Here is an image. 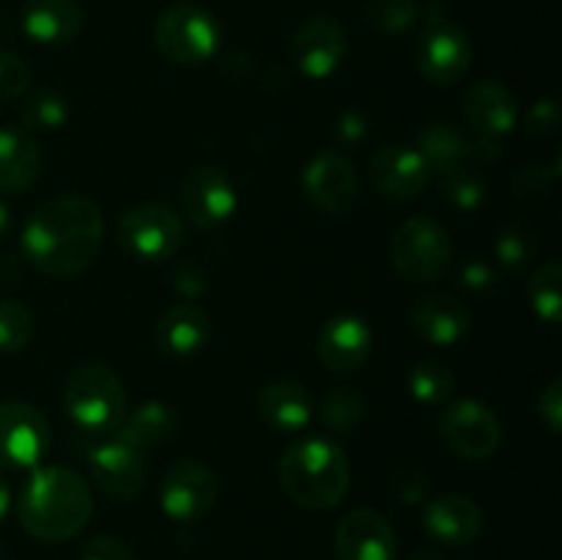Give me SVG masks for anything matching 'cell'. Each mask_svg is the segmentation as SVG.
<instances>
[{
    "mask_svg": "<svg viewBox=\"0 0 562 560\" xmlns=\"http://www.w3.org/2000/svg\"><path fill=\"white\" fill-rule=\"evenodd\" d=\"M220 494L217 475L203 461H176L159 486V505L176 522H198L214 508Z\"/></svg>",
    "mask_w": 562,
    "mask_h": 560,
    "instance_id": "11",
    "label": "cell"
},
{
    "mask_svg": "<svg viewBox=\"0 0 562 560\" xmlns=\"http://www.w3.org/2000/svg\"><path fill=\"white\" fill-rule=\"evenodd\" d=\"M181 209L198 228H220L236 212V187L223 168L195 165L187 170L179 190Z\"/></svg>",
    "mask_w": 562,
    "mask_h": 560,
    "instance_id": "12",
    "label": "cell"
},
{
    "mask_svg": "<svg viewBox=\"0 0 562 560\" xmlns=\"http://www.w3.org/2000/svg\"><path fill=\"white\" fill-rule=\"evenodd\" d=\"M409 560H448L442 552H437V549H415V552L409 555Z\"/></svg>",
    "mask_w": 562,
    "mask_h": 560,
    "instance_id": "46",
    "label": "cell"
},
{
    "mask_svg": "<svg viewBox=\"0 0 562 560\" xmlns=\"http://www.w3.org/2000/svg\"><path fill=\"white\" fill-rule=\"evenodd\" d=\"M538 417H541V423L547 426V432L554 434V437L562 432V382L560 379L549 382L547 388L541 390V395H538Z\"/></svg>",
    "mask_w": 562,
    "mask_h": 560,
    "instance_id": "38",
    "label": "cell"
},
{
    "mask_svg": "<svg viewBox=\"0 0 562 560\" xmlns=\"http://www.w3.org/2000/svg\"><path fill=\"white\" fill-rule=\"evenodd\" d=\"M212 338V318L195 302H181L162 313L154 340L162 355L170 357H192L203 349Z\"/></svg>",
    "mask_w": 562,
    "mask_h": 560,
    "instance_id": "22",
    "label": "cell"
},
{
    "mask_svg": "<svg viewBox=\"0 0 562 560\" xmlns=\"http://www.w3.org/2000/svg\"><path fill=\"white\" fill-rule=\"evenodd\" d=\"M464 115L477 137L499 143V137L514 132L519 108H516V99L510 97L508 88L494 80H481L467 91Z\"/></svg>",
    "mask_w": 562,
    "mask_h": 560,
    "instance_id": "21",
    "label": "cell"
},
{
    "mask_svg": "<svg viewBox=\"0 0 562 560\" xmlns=\"http://www.w3.org/2000/svg\"><path fill=\"white\" fill-rule=\"evenodd\" d=\"M346 27L335 16H311L294 31L289 55L307 80H327L346 58Z\"/></svg>",
    "mask_w": 562,
    "mask_h": 560,
    "instance_id": "14",
    "label": "cell"
},
{
    "mask_svg": "<svg viewBox=\"0 0 562 560\" xmlns=\"http://www.w3.org/2000/svg\"><path fill=\"white\" fill-rule=\"evenodd\" d=\"M173 285L181 291V294H187V296H198L203 289H206V283H203V275H201V269H198V267L176 269Z\"/></svg>",
    "mask_w": 562,
    "mask_h": 560,
    "instance_id": "43",
    "label": "cell"
},
{
    "mask_svg": "<svg viewBox=\"0 0 562 560\" xmlns=\"http://www.w3.org/2000/svg\"><path fill=\"white\" fill-rule=\"evenodd\" d=\"M409 324L417 338L431 346H453L470 333L472 313L453 294H428L415 302Z\"/></svg>",
    "mask_w": 562,
    "mask_h": 560,
    "instance_id": "20",
    "label": "cell"
},
{
    "mask_svg": "<svg viewBox=\"0 0 562 560\" xmlns=\"http://www.w3.org/2000/svg\"><path fill=\"white\" fill-rule=\"evenodd\" d=\"M439 190H442L445 201L450 206L461 209V212H472V209H477L486 201V179L470 163L439 176Z\"/></svg>",
    "mask_w": 562,
    "mask_h": 560,
    "instance_id": "33",
    "label": "cell"
},
{
    "mask_svg": "<svg viewBox=\"0 0 562 560\" xmlns=\"http://www.w3.org/2000/svg\"><path fill=\"white\" fill-rule=\"evenodd\" d=\"M64 410L86 434L119 432L126 415V393L119 373L104 362H82L66 379Z\"/></svg>",
    "mask_w": 562,
    "mask_h": 560,
    "instance_id": "4",
    "label": "cell"
},
{
    "mask_svg": "<svg viewBox=\"0 0 562 560\" xmlns=\"http://www.w3.org/2000/svg\"><path fill=\"white\" fill-rule=\"evenodd\" d=\"M119 245L137 261H168L184 245V223L168 206L140 203L119 220Z\"/></svg>",
    "mask_w": 562,
    "mask_h": 560,
    "instance_id": "8",
    "label": "cell"
},
{
    "mask_svg": "<svg viewBox=\"0 0 562 560\" xmlns=\"http://www.w3.org/2000/svg\"><path fill=\"white\" fill-rule=\"evenodd\" d=\"M373 335L366 318L355 313H338L318 329V360L333 373L357 371L371 355Z\"/></svg>",
    "mask_w": 562,
    "mask_h": 560,
    "instance_id": "17",
    "label": "cell"
},
{
    "mask_svg": "<svg viewBox=\"0 0 562 560\" xmlns=\"http://www.w3.org/2000/svg\"><path fill=\"white\" fill-rule=\"evenodd\" d=\"M283 492L307 511L335 508L349 494L351 467L340 445L307 437L291 445L278 464Z\"/></svg>",
    "mask_w": 562,
    "mask_h": 560,
    "instance_id": "3",
    "label": "cell"
},
{
    "mask_svg": "<svg viewBox=\"0 0 562 560\" xmlns=\"http://www.w3.org/2000/svg\"><path fill=\"white\" fill-rule=\"evenodd\" d=\"M33 333H36V322L31 311L20 302L0 300V351L3 355L22 351L33 340Z\"/></svg>",
    "mask_w": 562,
    "mask_h": 560,
    "instance_id": "35",
    "label": "cell"
},
{
    "mask_svg": "<svg viewBox=\"0 0 562 560\" xmlns=\"http://www.w3.org/2000/svg\"><path fill=\"white\" fill-rule=\"evenodd\" d=\"M176 428H179V415L173 412V406L162 404V401H148L124 415L119 426V439L130 448L146 450L159 443H168Z\"/></svg>",
    "mask_w": 562,
    "mask_h": 560,
    "instance_id": "27",
    "label": "cell"
},
{
    "mask_svg": "<svg viewBox=\"0 0 562 560\" xmlns=\"http://www.w3.org/2000/svg\"><path fill=\"white\" fill-rule=\"evenodd\" d=\"M93 483L104 494L115 500H132L146 486V464H143L140 450L130 448L121 439L102 443L88 453Z\"/></svg>",
    "mask_w": 562,
    "mask_h": 560,
    "instance_id": "18",
    "label": "cell"
},
{
    "mask_svg": "<svg viewBox=\"0 0 562 560\" xmlns=\"http://www.w3.org/2000/svg\"><path fill=\"white\" fill-rule=\"evenodd\" d=\"M9 234H11V214H9V206L0 201V242L9 239Z\"/></svg>",
    "mask_w": 562,
    "mask_h": 560,
    "instance_id": "44",
    "label": "cell"
},
{
    "mask_svg": "<svg viewBox=\"0 0 562 560\" xmlns=\"http://www.w3.org/2000/svg\"><path fill=\"white\" fill-rule=\"evenodd\" d=\"M459 283L470 291H486L492 289L494 275L486 261H467L459 272Z\"/></svg>",
    "mask_w": 562,
    "mask_h": 560,
    "instance_id": "41",
    "label": "cell"
},
{
    "mask_svg": "<svg viewBox=\"0 0 562 560\" xmlns=\"http://www.w3.org/2000/svg\"><path fill=\"white\" fill-rule=\"evenodd\" d=\"M415 66L431 86H453L464 80L472 66V42L437 3L426 9L420 38L415 47Z\"/></svg>",
    "mask_w": 562,
    "mask_h": 560,
    "instance_id": "5",
    "label": "cell"
},
{
    "mask_svg": "<svg viewBox=\"0 0 562 560\" xmlns=\"http://www.w3.org/2000/svg\"><path fill=\"white\" fill-rule=\"evenodd\" d=\"M527 132L536 137H552L560 130V108L554 99H538L527 113Z\"/></svg>",
    "mask_w": 562,
    "mask_h": 560,
    "instance_id": "37",
    "label": "cell"
},
{
    "mask_svg": "<svg viewBox=\"0 0 562 560\" xmlns=\"http://www.w3.org/2000/svg\"><path fill=\"white\" fill-rule=\"evenodd\" d=\"M42 154L31 132L20 126L0 130V192H25L36 184Z\"/></svg>",
    "mask_w": 562,
    "mask_h": 560,
    "instance_id": "25",
    "label": "cell"
},
{
    "mask_svg": "<svg viewBox=\"0 0 562 560\" xmlns=\"http://www.w3.org/2000/svg\"><path fill=\"white\" fill-rule=\"evenodd\" d=\"M220 22L212 11L195 3H179L162 11L154 25V44L170 64L198 66L220 47Z\"/></svg>",
    "mask_w": 562,
    "mask_h": 560,
    "instance_id": "6",
    "label": "cell"
},
{
    "mask_svg": "<svg viewBox=\"0 0 562 560\" xmlns=\"http://www.w3.org/2000/svg\"><path fill=\"white\" fill-rule=\"evenodd\" d=\"M395 269L412 283H431L453 267L450 234L431 217H412L401 223L390 242Z\"/></svg>",
    "mask_w": 562,
    "mask_h": 560,
    "instance_id": "7",
    "label": "cell"
},
{
    "mask_svg": "<svg viewBox=\"0 0 562 560\" xmlns=\"http://www.w3.org/2000/svg\"><path fill=\"white\" fill-rule=\"evenodd\" d=\"M554 176L558 173H547V168H525L516 176V195L543 198L547 192H552Z\"/></svg>",
    "mask_w": 562,
    "mask_h": 560,
    "instance_id": "40",
    "label": "cell"
},
{
    "mask_svg": "<svg viewBox=\"0 0 562 560\" xmlns=\"http://www.w3.org/2000/svg\"><path fill=\"white\" fill-rule=\"evenodd\" d=\"M362 14L373 31L384 33V36H401L417 25L420 5L417 0H366Z\"/></svg>",
    "mask_w": 562,
    "mask_h": 560,
    "instance_id": "31",
    "label": "cell"
},
{
    "mask_svg": "<svg viewBox=\"0 0 562 560\" xmlns=\"http://www.w3.org/2000/svg\"><path fill=\"white\" fill-rule=\"evenodd\" d=\"M71 108H69V99L64 97L60 91L55 88H38L36 93L22 102L20 108V130L25 132H53L66 126L69 121Z\"/></svg>",
    "mask_w": 562,
    "mask_h": 560,
    "instance_id": "28",
    "label": "cell"
},
{
    "mask_svg": "<svg viewBox=\"0 0 562 560\" xmlns=\"http://www.w3.org/2000/svg\"><path fill=\"white\" fill-rule=\"evenodd\" d=\"M318 415H322V423L327 432L346 437V434H351L362 423L366 399L355 388H333L324 393Z\"/></svg>",
    "mask_w": 562,
    "mask_h": 560,
    "instance_id": "29",
    "label": "cell"
},
{
    "mask_svg": "<svg viewBox=\"0 0 562 560\" xmlns=\"http://www.w3.org/2000/svg\"><path fill=\"white\" fill-rule=\"evenodd\" d=\"M417 152L426 159L428 170L437 176L450 173L470 163V141L459 132V126L448 121H434L417 132Z\"/></svg>",
    "mask_w": 562,
    "mask_h": 560,
    "instance_id": "26",
    "label": "cell"
},
{
    "mask_svg": "<svg viewBox=\"0 0 562 560\" xmlns=\"http://www.w3.org/2000/svg\"><path fill=\"white\" fill-rule=\"evenodd\" d=\"M368 179H371L373 190L382 192L384 198L412 201L426 190V184L431 181V170L417 148L395 143V146H384L373 154L368 163Z\"/></svg>",
    "mask_w": 562,
    "mask_h": 560,
    "instance_id": "16",
    "label": "cell"
},
{
    "mask_svg": "<svg viewBox=\"0 0 562 560\" xmlns=\"http://www.w3.org/2000/svg\"><path fill=\"white\" fill-rule=\"evenodd\" d=\"M11 508V492H9V483L3 481V475H0V519H3L5 514H9Z\"/></svg>",
    "mask_w": 562,
    "mask_h": 560,
    "instance_id": "45",
    "label": "cell"
},
{
    "mask_svg": "<svg viewBox=\"0 0 562 560\" xmlns=\"http://www.w3.org/2000/svg\"><path fill=\"white\" fill-rule=\"evenodd\" d=\"M49 439V423L36 406L25 401L0 404V467L36 470L38 461L47 456Z\"/></svg>",
    "mask_w": 562,
    "mask_h": 560,
    "instance_id": "10",
    "label": "cell"
},
{
    "mask_svg": "<svg viewBox=\"0 0 562 560\" xmlns=\"http://www.w3.org/2000/svg\"><path fill=\"white\" fill-rule=\"evenodd\" d=\"M22 31L38 44H66L82 31V9L77 0H27Z\"/></svg>",
    "mask_w": 562,
    "mask_h": 560,
    "instance_id": "24",
    "label": "cell"
},
{
    "mask_svg": "<svg viewBox=\"0 0 562 560\" xmlns=\"http://www.w3.org/2000/svg\"><path fill=\"white\" fill-rule=\"evenodd\" d=\"M439 439L450 453L467 461H483L494 456L503 443V426L486 404L475 399H459L439 415Z\"/></svg>",
    "mask_w": 562,
    "mask_h": 560,
    "instance_id": "9",
    "label": "cell"
},
{
    "mask_svg": "<svg viewBox=\"0 0 562 560\" xmlns=\"http://www.w3.org/2000/svg\"><path fill=\"white\" fill-rule=\"evenodd\" d=\"M368 135V119L360 110H346L338 121V137L344 143H357Z\"/></svg>",
    "mask_w": 562,
    "mask_h": 560,
    "instance_id": "42",
    "label": "cell"
},
{
    "mask_svg": "<svg viewBox=\"0 0 562 560\" xmlns=\"http://www.w3.org/2000/svg\"><path fill=\"white\" fill-rule=\"evenodd\" d=\"M483 514L464 494H439L423 508V530L445 547H467L481 536Z\"/></svg>",
    "mask_w": 562,
    "mask_h": 560,
    "instance_id": "19",
    "label": "cell"
},
{
    "mask_svg": "<svg viewBox=\"0 0 562 560\" xmlns=\"http://www.w3.org/2000/svg\"><path fill=\"white\" fill-rule=\"evenodd\" d=\"M494 253L497 261L508 269H525L532 258L538 256V234L532 225L525 220H514V223L503 225L494 242Z\"/></svg>",
    "mask_w": 562,
    "mask_h": 560,
    "instance_id": "32",
    "label": "cell"
},
{
    "mask_svg": "<svg viewBox=\"0 0 562 560\" xmlns=\"http://www.w3.org/2000/svg\"><path fill=\"white\" fill-rule=\"evenodd\" d=\"M335 552L340 560H393L398 538L387 516L373 508H355L335 527Z\"/></svg>",
    "mask_w": 562,
    "mask_h": 560,
    "instance_id": "15",
    "label": "cell"
},
{
    "mask_svg": "<svg viewBox=\"0 0 562 560\" xmlns=\"http://www.w3.org/2000/svg\"><path fill=\"white\" fill-rule=\"evenodd\" d=\"M80 560H137V555L121 538L99 536L86 544Z\"/></svg>",
    "mask_w": 562,
    "mask_h": 560,
    "instance_id": "39",
    "label": "cell"
},
{
    "mask_svg": "<svg viewBox=\"0 0 562 560\" xmlns=\"http://www.w3.org/2000/svg\"><path fill=\"white\" fill-rule=\"evenodd\" d=\"M88 483L69 467H36L16 500L20 525L38 541H69L91 522Z\"/></svg>",
    "mask_w": 562,
    "mask_h": 560,
    "instance_id": "2",
    "label": "cell"
},
{
    "mask_svg": "<svg viewBox=\"0 0 562 560\" xmlns=\"http://www.w3.org/2000/svg\"><path fill=\"white\" fill-rule=\"evenodd\" d=\"M31 86V69L20 55L0 49V102H14Z\"/></svg>",
    "mask_w": 562,
    "mask_h": 560,
    "instance_id": "36",
    "label": "cell"
},
{
    "mask_svg": "<svg viewBox=\"0 0 562 560\" xmlns=\"http://www.w3.org/2000/svg\"><path fill=\"white\" fill-rule=\"evenodd\" d=\"M530 305L538 318L547 324H560L562 318V267L560 261H547L536 269L530 280Z\"/></svg>",
    "mask_w": 562,
    "mask_h": 560,
    "instance_id": "30",
    "label": "cell"
},
{
    "mask_svg": "<svg viewBox=\"0 0 562 560\" xmlns=\"http://www.w3.org/2000/svg\"><path fill=\"white\" fill-rule=\"evenodd\" d=\"M0 560H5V547H3V541H0Z\"/></svg>",
    "mask_w": 562,
    "mask_h": 560,
    "instance_id": "47",
    "label": "cell"
},
{
    "mask_svg": "<svg viewBox=\"0 0 562 560\" xmlns=\"http://www.w3.org/2000/svg\"><path fill=\"white\" fill-rule=\"evenodd\" d=\"M104 242L102 209L86 195H58L36 209L22 231L27 261L53 278H71L97 261Z\"/></svg>",
    "mask_w": 562,
    "mask_h": 560,
    "instance_id": "1",
    "label": "cell"
},
{
    "mask_svg": "<svg viewBox=\"0 0 562 560\" xmlns=\"http://www.w3.org/2000/svg\"><path fill=\"white\" fill-rule=\"evenodd\" d=\"M302 190L307 201L327 214H346L360 195V176L344 152L316 154L302 170Z\"/></svg>",
    "mask_w": 562,
    "mask_h": 560,
    "instance_id": "13",
    "label": "cell"
},
{
    "mask_svg": "<svg viewBox=\"0 0 562 560\" xmlns=\"http://www.w3.org/2000/svg\"><path fill=\"white\" fill-rule=\"evenodd\" d=\"M409 393L415 395L420 404H445L453 399L456 393V377L448 366L442 362H417L409 373Z\"/></svg>",
    "mask_w": 562,
    "mask_h": 560,
    "instance_id": "34",
    "label": "cell"
},
{
    "mask_svg": "<svg viewBox=\"0 0 562 560\" xmlns=\"http://www.w3.org/2000/svg\"><path fill=\"white\" fill-rule=\"evenodd\" d=\"M256 412L272 432L296 434L311 423L313 399L302 384L272 382L256 395Z\"/></svg>",
    "mask_w": 562,
    "mask_h": 560,
    "instance_id": "23",
    "label": "cell"
}]
</instances>
